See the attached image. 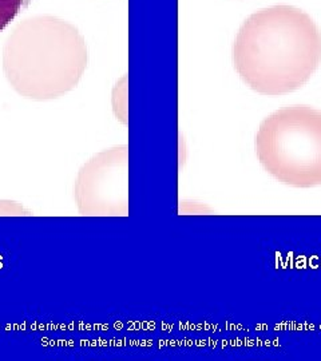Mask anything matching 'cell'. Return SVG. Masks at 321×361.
<instances>
[{
    "label": "cell",
    "instance_id": "1",
    "mask_svg": "<svg viewBox=\"0 0 321 361\" xmlns=\"http://www.w3.org/2000/svg\"><path fill=\"white\" fill-rule=\"evenodd\" d=\"M233 62L238 75L258 94L292 92L320 65V30L308 13L292 6L260 10L240 28Z\"/></svg>",
    "mask_w": 321,
    "mask_h": 361
},
{
    "label": "cell",
    "instance_id": "2",
    "mask_svg": "<svg viewBox=\"0 0 321 361\" xmlns=\"http://www.w3.org/2000/svg\"><path fill=\"white\" fill-rule=\"evenodd\" d=\"M87 59V46L77 27L50 15L23 20L3 49L8 83L32 101L56 99L74 90Z\"/></svg>",
    "mask_w": 321,
    "mask_h": 361
},
{
    "label": "cell",
    "instance_id": "3",
    "mask_svg": "<svg viewBox=\"0 0 321 361\" xmlns=\"http://www.w3.org/2000/svg\"><path fill=\"white\" fill-rule=\"evenodd\" d=\"M255 147L262 168L284 185H321L320 110L289 106L274 111L261 122Z\"/></svg>",
    "mask_w": 321,
    "mask_h": 361
},
{
    "label": "cell",
    "instance_id": "4",
    "mask_svg": "<svg viewBox=\"0 0 321 361\" xmlns=\"http://www.w3.org/2000/svg\"><path fill=\"white\" fill-rule=\"evenodd\" d=\"M74 200L82 216H128V147L94 155L78 171Z\"/></svg>",
    "mask_w": 321,
    "mask_h": 361
},
{
    "label": "cell",
    "instance_id": "5",
    "mask_svg": "<svg viewBox=\"0 0 321 361\" xmlns=\"http://www.w3.org/2000/svg\"><path fill=\"white\" fill-rule=\"evenodd\" d=\"M31 0H0V31L28 7Z\"/></svg>",
    "mask_w": 321,
    "mask_h": 361
},
{
    "label": "cell",
    "instance_id": "6",
    "mask_svg": "<svg viewBox=\"0 0 321 361\" xmlns=\"http://www.w3.org/2000/svg\"><path fill=\"white\" fill-rule=\"evenodd\" d=\"M26 212L23 207H20L18 202L13 201H0V214L1 216H19L20 213ZM28 213V212H27Z\"/></svg>",
    "mask_w": 321,
    "mask_h": 361
}]
</instances>
